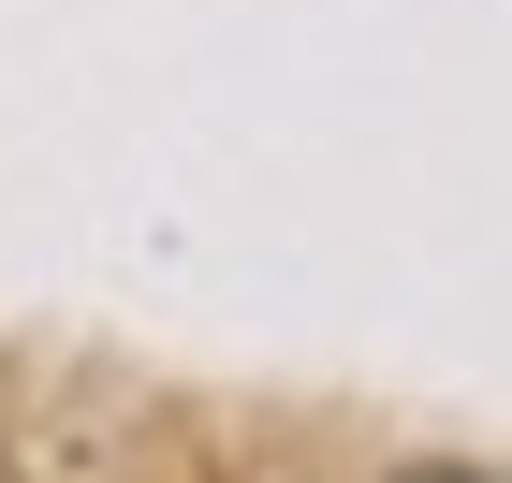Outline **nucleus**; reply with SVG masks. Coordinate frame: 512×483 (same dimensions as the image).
<instances>
[{"mask_svg":"<svg viewBox=\"0 0 512 483\" xmlns=\"http://www.w3.org/2000/svg\"><path fill=\"white\" fill-rule=\"evenodd\" d=\"M395 483H512V469H395Z\"/></svg>","mask_w":512,"mask_h":483,"instance_id":"nucleus-1","label":"nucleus"}]
</instances>
